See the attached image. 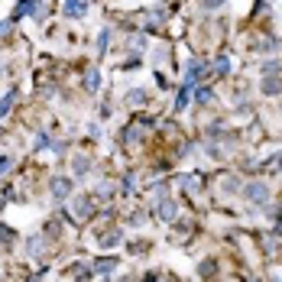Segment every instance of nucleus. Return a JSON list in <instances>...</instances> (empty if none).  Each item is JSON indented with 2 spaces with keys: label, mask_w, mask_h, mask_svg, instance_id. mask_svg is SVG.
<instances>
[{
  "label": "nucleus",
  "mask_w": 282,
  "mask_h": 282,
  "mask_svg": "<svg viewBox=\"0 0 282 282\" xmlns=\"http://www.w3.org/2000/svg\"><path fill=\"white\" fill-rule=\"evenodd\" d=\"M243 195H247V201H250V204H266L269 188L263 185V182H250V185L243 188Z\"/></svg>",
  "instance_id": "nucleus-1"
},
{
  "label": "nucleus",
  "mask_w": 282,
  "mask_h": 282,
  "mask_svg": "<svg viewBox=\"0 0 282 282\" xmlns=\"http://www.w3.org/2000/svg\"><path fill=\"white\" fill-rule=\"evenodd\" d=\"M68 195H71V179L55 175V179H52V201H65Z\"/></svg>",
  "instance_id": "nucleus-2"
},
{
  "label": "nucleus",
  "mask_w": 282,
  "mask_h": 282,
  "mask_svg": "<svg viewBox=\"0 0 282 282\" xmlns=\"http://www.w3.org/2000/svg\"><path fill=\"white\" fill-rule=\"evenodd\" d=\"M62 10H65V16H85V10H88V0H65L62 3Z\"/></svg>",
  "instance_id": "nucleus-3"
},
{
  "label": "nucleus",
  "mask_w": 282,
  "mask_h": 282,
  "mask_svg": "<svg viewBox=\"0 0 282 282\" xmlns=\"http://www.w3.org/2000/svg\"><path fill=\"white\" fill-rule=\"evenodd\" d=\"M117 269V256H104V259H94V273L97 276H110Z\"/></svg>",
  "instance_id": "nucleus-4"
},
{
  "label": "nucleus",
  "mask_w": 282,
  "mask_h": 282,
  "mask_svg": "<svg viewBox=\"0 0 282 282\" xmlns=\"http://www.w3.org/2000/svg\"><path fill=\"white\" fill-rule=\"evenodd\" d=\"M175 214H179V208H175V201H169V198H162V201H159V218H162V220H172Z\"/></svg>",
  "instance_id": "nucleus-5"
},
{
  "label": "nucleus",
  "mask_w": 282,
  "mask_h": 282,
  "mask_svg": "<svg viewBox=\"0 0 282 282\" xmlns=\"http://www.w3.org/2000/svg\"><path fill=\"white\" fill-rule=\"evenodd\" d=\"M85 88H88L91 94L101 88V68H88V75H85Z\"/></svg>",
  "instance_id": "nucleus-6"
},
{
  "label": "nucleus",
  "mask_w": 282,
  "mask_h": 282,
  "mask_svg": "<svg viewBox=\"0 0 282 282\" xmlns=\"http://www.w3.org/2000/svg\"><path fill=\"white\" fill-rule=\"evenodd\" d=\"M71 169H75V175L81 179V175H88V169H91V159L88 156H75L71 159Z\"/></svg>",
  "instance_id": "nucleus-7"
},
{
  "label": "nucleus",
  "mask_w": 282,
  "mask_h": 282,
  "mask_svg": "<svg viewBox=\"0 0 282 282\" xmlns=\"http://www.w3.org/2000/svg\"><path fill=\"white\" fill-rule=\"evenodd\" d=\"M26 250H30V256H42V250H46L42 237H30V240H26Z\"/></svg>",
  "instance_id": "nucleus-8"
},
{
  "label": "nucleus",
  "mask_w": 282,
  "mask_h": 282,
  "mask_svg": "<svg viewBox=\"0 0 282 282\" xmlns=\"http://www.w3.org/2000/svg\"><path fill=\"white\" fill-rule=\"evenodd\" d=\"M13 104H16V91L3 94V101H0V120H3V117L10 114V110H13Z\"/></svg>",
  "instance_id": "nucleus-9"
},
{
  "label": "nucleus",
  "mask_w": 282,
  "mask_h": 282,
  "mask_svg": "<svg viewBox=\"0 0 282 282\" xmlns=\"http://www.w3.org/2000/svg\"><path fill=\"white\" fill-rule=\"evenodd\" d=\"M32 13V0H20L16 3V10H13V16L10 20H23V16H30Z\"/></svg>",
  "instance_id": "nucleus-10"
},
{
  "label": "nucleus",
  "mask_w": 282,
  "mask_h": 282,
  "mask_svg": "<svg viewBox=\"0 0 282 282\" xmlns=\"http://www.w3.org/2000/svg\"><path fill=\"white\" fill-rule=\"evenodd\" d=\"M126 104H133V107H140V104H146V91H143V88H133V91L126 94Z\"/></svg>",
  "instance_id": "nucleus-11"
},
{
  "label": "nucleus",
  "mask_w": 282,
  "mask_h": 282,
  "mask_svg": "<svg viewBox=\"0 0 282 282\" xmlns=\"http://www.w3.org/2000/svg\"><path fill=\"white\" fill-rule=\"evenodd\" d=\"M124 140L126 143H140L143 140V130H140V126H130V130H124Z\"/></svg>",
  "instance_id": "nucleus-12"
},
{
  "label": "nucleus",
  "mask_w": 282,
  "mask_h": 282,
  "mask_svg": "<svg viewBox=\"0 0 282 282\" xmlns=\"http://www.w3.org/2000/svg\"><path fill=\"white\" fill-rule=\"evenodd\" d=\"M101 240V247H117L120 243V230H114V234H104V237H97Z\"/></svg>",
  "instance_id": "nucleus-13"
},
{
  "label": "nucleus",
  "mask_w": 282,
  "mask_h": 282,
  "mask_svg": "<svg viewBox=\"0 0 282 282\" xmlns=\"http://www.w3.org/2000/svg\"><path fill=\"white\" fill-rule=\"evenodd\" d=\"M182 185H185L188 191H198V188H201V175H188V179L182 182Z\"/></svg>",
  "instance_id": "nucleus-14"
},
{
  "label": "nucleus",
  "mask_w": 282,
  "mask_h": 282,
  "mask_svg": "<svg viewBox=\"0 0 282 282\" xmlns=\"http://www.w3.org/2000/svg\"><path fill=\"white\" fill-rule=\"evenodd\" d=\"M68 273L75 276V279H91V276H88V266H81V263H75V266H71Z\"/></svg>",
  "instance_id": "nucleus-15"
},
{
  "label": "nucleus",
  "mask_w": 282,
  "mask_h": 282,
  "mask_svg": "<svg viewBox=\"0 0 282 282\" xmlns=\"http://www.w3.org/2000/svg\"><path fill=\"white\" fill-rule=\"evenodd\" d=\"M279 78H266V81H263V91H266V94H276V91H279Z\"/></svg>",
  "instance_id": "nucleus-16"
},
{
  "label": "nucleus",
  "mask_w": 282,
  "mask_h": 282,
  "mask_svg": "<svg viewBox=\"0 0 282 282\" xmlns=\"http://www.w3.org/2000/svg\"><path fill=\"white\" fill-rule=\"evenodd\" d=\"M259 52H279V42L276 39H263L259 42Z\"/></svg>",
  "instance_id": "nucleus-17"
},
{
  "label": "nucleus",
  "mask_w": 282,
  "mask_h": 282,
  "mask_svg": "<svg viewBox=\"0 0 282 282\" xmlns=\"http://www.w3.org/2000/svg\"><path fill=\"white\" fill-rule=\"evenodd\" d=\"M214 269H218V266H214V259H208V263H201V266H198V273L211 279V276H214Z\"/></svg>",
  "instance_id": "nucleus-18"
},
{
  "label": "nucleus",
  "mask_w": 282,
  "mask_h": 282,
  "mask_svg": "<svg viewBox=\"0 0 282 282\" xmlns=\"http://www.w3.org/2000/svg\"><path fill=\"white\" fill-rule=\"evenodd\" d=\"M198 104H211V88H198Z\"/></svg>",
  "instance_id": "nucleus-19"
},
{
  "label": "nucleus",
  "mask_w": 282,
  "mask_h": 282,
  "mask_svg": "<svg viewBox=\"0 0 282 282\" xmlns=\"http://www.w3.org/2000/svg\"><path fill=\"white\" fill-rule=\"evenodd\" d=\"M165 191H169V185H165V182H159V185L153 188V195H156L153 201H162V198H165Z\"/></svg>",
  "instance_id": "nucleus-20"
},
{
  "label": "nucleus",
  "mask_w": 282,
  "mask_h": 282,
  "mask_svg": "<svg viewBox=\"0 0 282 282\" xmlns=\"http://www.w3.org/2000/svg\"><path fill=\"white\" fill-rule=\"evenodd\" d=\"M107 36H110L107 30H101V36H97V52H101V55L107 52Z\"/></svg>",
  "instance_id": "nucleus-21"
},
{
  "label": "nucleus",
  "mask_w": 282,
  "mask_h": 282,
  "mask_svg": "<svg viewBox=\"0 0 282 282\" xmlns=\"http://www.w3.org/2000/svg\"><path fill=\"white\" fill-rule=\"evenodd\" d=\"M214 71H218V75H227V71H230V59H218Z\"/></svg>",
  "instance_id": "nucleus-22"
},
{
  "label": "nucleus",
  "mask_w": 282,
  "mask_h": 282,
  "mask_svg": "<svg viewBox=\"0 0 282 282\" xmlns=\"http://www.w3.org/2000/svg\"><path fill=\"white\" fill-rule=\"evenodd\" d=\"M78 214H81V218L91 214V201H88V198H78Z\"/></svg>",
  "instance_id": "nucleus-23"
},
{
  "label": "nucleus",
  "mask_w": 282,
  "mask_h": 282,
  "mask_svg": "<svg viewBox=\"0 0 282 282\" xmlns=\"http://www.w3.org/2000/svg\"><path fill=\"white\" fill-rule=\"evenodd\" d=\"M185 104H188V91H185V88H182V91H179V97H175V107H185Z\"/></svg>",
  "instance_id": "nucleus-24"
},
{
  "label": "nucleus",
  "mask_w": 282,
  "mask_h": 282,
  "mask_svg": "<svg viewBox=\"0 0 282 282\" xmlns=\"http://www.w3.org/2000/svg\"><path fill=\"white\" fill-rule=\"evenodd\" d=\"M220 3H224V0H201V7H204V10H218Z\"/></svg>",
  "instance_id": "nucleus-25"
},
{
  "label": "nucleus",
  "mask_w": 282,
  "mask_h": 282,
  "mask_svg": "<svg viewBox=\"0 0 282 282\" xmlns=\"http://www.w3.org/2000/svg\"><path fill=\"white\" fill-rule=\"evenodd\" d=\"M10 165H13V159H10V156H0V175H3V172H7V169H10Z\"/></svg>",
  "instance_id": "nucleus-26"
},
{
  "label": "nucleus",
  "mask_w": 282,
  "mask_h": 282,
  "mask_svg": "<svg viewBox=\"0 0 282 282\" xmlns=\"http://www.w3.org/2000/svg\"><path fill=\"white\" fill-rule=\"evenodd\" d=\"M266 169H282V156H273V159L266 162Z\"/></svg>",
  "instance_id": "nucleus-27"
},
{
  "label": "nucleus",
  "mask_w": 282,
  "mask_h": 282,
  "mask_svg": "<svg viewBox=\"0 0 282 282\" xmlns=\"http://www.w3.org/2000/svg\"><path fill=\"white\" fill-rule=\"evenodd\" d=\"M273 71H279V65H276V62H266V65H263V75H273Z\"/></svg>",
  "instance_id": "nucleus-28"
},
{
  "label": "nucleus",
  "mask_w": 282,
  "mask_h": 282,
  "mask_svg": "<svg viewBox=\"0 0 282 282\" xmlns=\"http://www.w3.org/2000/svg\"><path fill=\"white\" fill-rule=\"evenodd\" d=\"M0 237H3V240L10 243V240H13V230H10V227H0Z\"/></svg>",
  "instance_id": "nucleus-29"
},
{
  "label": "nucleus",
  "mask_w": 282,
  "mask_h": 282,
  "mask_svg": "<svg viewBox=\"0 0 282 282\" xmlns=\"http://www.w3.org/2000/svg\"><path fill=\"white\" fill-rule=\"evenodd\" d=\"M10 26H13V20H7V23H0V36H7V32H10Z\"/></svg>",
  "instance_id": "nucleus-30"
}]
</instances>
